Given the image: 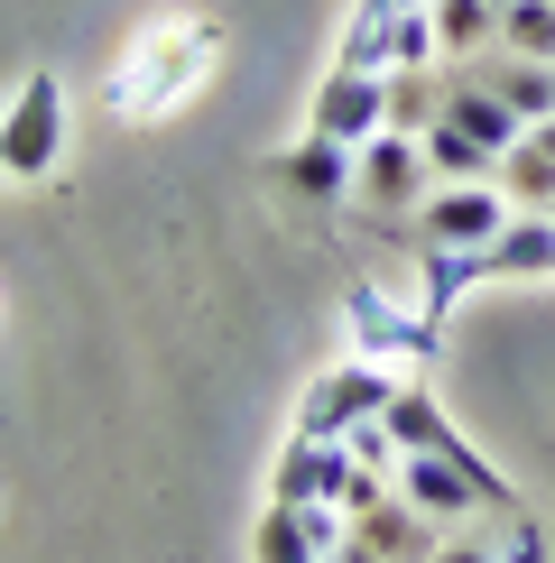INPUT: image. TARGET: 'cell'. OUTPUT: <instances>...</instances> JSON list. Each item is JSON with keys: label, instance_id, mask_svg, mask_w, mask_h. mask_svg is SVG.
<instances>
[{"label": "cell", "instance_id": "cell-1", "mask_svg": "<svg viewBox=\"0 0 555 563\" xmlns=\"http://www.w3.org/2000/svg\"><path fill=\"white\" fill-rule=\"evenodd\" d=\"M214 65H222V29H214V19H176V29L139 37L130 56L111 65L102 111H111V121H167L176 102H195V92H204Z\"/></svg>", "mask_w": 555, "mask_h": 563}, {"label": "cell", "instance_id": "cell-2", "mask_svg": "<svg viewBox=\"0 0 555 563\" xmlns=\"http://www.w3.org/2000/svg\"><path fill=\"white\" fill-rule=\"evenodd\" d=\"M65 167V84L46 75H19V92H10V111H0V176H56Z\"/></svg>", "mask_w": 555, "mask_h": 563}, {"label": "cell", "instance_id": "cell-3", "mask_svg": "<svg viewBox=\"0 0 555 563\" xmlns=\"http://www.w3.org/2000/svg\"><path fill=\"white\" fill-rule=\"evenodd\" d=\"M342 342H352L361 361H435L445 323H435L426 305H389L380 287H342Z\"/></svg>", "mask_w": 555, "mask_h": 563}, {"label": "cell", "instance_id": "cell-4", "mask_svg": "<svg viewBox=\"0 0 555 563\" xmlns=\"http://www.w3.org/2000/svg\"><path fill=\"white\" fill-rule=\"evenodd\" d=\"M389 397H399V379H389V361H342V369H324V379L296 397V434H315V443H342L361 426V416H380Z\"/></svg>", "mask_w": 555, "mask_h": 563}, {"label": "cell", "instance_id": "cell-5", "mask_svg": "<svg viewBox=\"0 0 555 563\" xmlns=\"http://www.w3.org/2000/svg\"><path fill=\"white\" fill-rule=\"evenodd\" d=\"M426 195H435V167H426V139H416V130H380V139H361L352 203H370V213H416Z\"/></svg>", "mask_w": 555, "mask_h": 563}, {"label": "cell", "instance_id": "cell-6", "mask_svg": "<svg viewBox=\"0 0 555 563\" xmlns=\"http://www.w3.org/2000/svg\"><path fill=\"white\" fill-rule=\"evenodd\" d=\"M306 130L342 139V148L380 139L389 130V75H352V65H334V75L315 84V102H306Z\"/></svg>", "mask_w": 555, "mask_h": 563}, {"label": "cell", "instance_id": "cell-7", "mask_svg": "<svg viewBox=\"0 0 555 563\" xmlns=\"http://www.w3.org/2000/svg\"><path fill=\"white\" fill-rule=\"evenodd\" d=\"M519 213V203L500 195V185H435L426 203H416V231L445 250H491V231Z\"/></svg>", "mask_w": 555, "mask_h": 563}, {"label": "cell", "instance_id": "cell-8", "mask_svg": "<svg viewBox=\"0 0 555 563\" xmlns=\"http://www.w3.org/2000/svg\"><path fill=\"white\" fill-rule=\"evenodd\" d=\"M352 176H361V148H342L324 130H306L296 148L269 157V185H287L296 203H352Z\"/></svg>", "mask_w": 555, "mask_h": 563}, {"label": "cell", "instance_id": "cell-9", "mask_svg": "<svg viewBox=\"0 0 555 563\" xmlns=\"http://www.w3.org/2000/svg\"><path fill=\"white\" fill-rule=\"evenodd\" d=\"M389 481H399V499L426 508L435 527H472L481 518V489L463 481V462H445V453H399V472H389Z\"/></svg>", "mask_w": 555, "mask_h": 563}, {"label": "cell", "instance_id": "cell-10", "mask_svg": "<svg viewBox=\"0 0 555 563\" xmlns=\"http://www.w3.org/2000/svg\"><path fill=\"white\" fill-rule=\"evenodd\" d=\"M342 481H352V443H315V434H287V453H278L269 472V499H342Z\"/></svg>", "mask_w": 555, "mask_h": 563}, {"label": "cell", "instance_id": "cell-11", "mask_svg": "<svg viewBox=\"0 0 555 563\" xmlns=\"http://www.w3.org/2000/svg\"><path fill=\"white\" fill-rule=\"evenodd\" d=\"M435 111H445V121H463V130H472L481 139V148H519V139H527V121H519V111H509L500 102V92L491 84H481V75H445V92H435Z\"/></svg>", "mask_w": 555, "mask_h": 563}, {"label": "cell", "instance_id": "cell-12", "mask_svg": "<svg viewBox=\"0 0 555 563\" xmlns=\"http://www.w3.org/2000/svg\"><path fill=\"white\" fill-rule=\"evenodd\" d=\"M481 277H491V260H481V250H445V241H426V250H416V305H426L435 323H445L454 305L481 287Z\"/></svg>", "mask_w": 555, "mask_h": 563}, {"label": "cell", "instance_id": "cell-13", "mask_svg": "<svg viewBox=\"0 0 555 563\" xmlns=\"http://www.w3.org/2000/svg\"><path fill=\"white\" fill-rule=\"evenodd\" d=\"M481 260H491V277H555V213H509Z\"/></svg>", "mask_w": 555, "mask_h": 563}, {"label": "cell", "instance_id": "cell-14", "mask_svg": "<svg viewBox=\"0 0 555 563\" xmlns=\"http://www.w3.org/2000/svg\"><path fill=\"white\" fill-rule=\"evenodd\" d=\"M416 139H426L435 185H491V176H500V148H481V139L463 130V121H445V111H435V121L416 130Z\"/></svg>", "mask_w": 555, "mask_h": 563}, {"label": "cell", "instance_id": "cell-15", "mask_svg": "<svg viewBox=\"0 0 555 563\" xmlns=\"http://www.w3.org/2000/svg\"><path fill=\"white\" fill-rule=\"evenodd\" d=\"M481 84H491V92H500L509 111H519L527 130H537L546 111H555V65H537V56H509V46H491V65H481Z\"/></svg>", "mask_w": 555, "mask_h": 563}, {"label": "cell", "instance_id": "cell-16", "mask_svg": "<svg viewBox=\"0 0 555 563\" xmlns=\"http://www.w3.org/2000/svg\"><path fill=\"white\" fill-rule=\"evenodd\" d=\"M491 185H500L509 203H519V213H555V148H546L537 130H527L519 148L500 157V176H491Z\"/></svg>", "mask_w": 555, "mask_h": 563}, {"label": "cell", "instance_id": "cell-17", "mask_svg": "<svg viewBox=\"0 0 555 563\" xmlns=\"http://www.w3.org/2000/svg\"><path fill=\"white\" fill-rule=\"evenodd\" d=\"M389 29H399V0H361V10L342 19L334 65H352V75H389Z\"/></svg>", "mask_w": 555, "mask_h": 563}, {"label": "cell", "instance_id": "cell-18", "mask_svg": "<svg viewBox=\"0 0 555 563\" xmlns=\"http://www.w3.org/2000/svg\"><path fill=\"white\" fill-rule=\"evenodd\" d=\"M426 10H435L445 56H491L500 46V0H426Z\"/></svg>", "mask_w": 555, "mask_h": 563}, {"label": "cell", "instance_id": "cell-19", "mask_svg": "<svg viewBox=\"0 0 555 563\" xmlns=\"http://www.w3.org/2000/svg\"><path fill=\"white\" fill-rule=\"evenodd\" d=\"M435 65H445L435 10H399V29H389V75H435Z\"/></svg>", "mask_w": 555, "mask_h": 563}, {"label": "cell", "instance_id": "cell-20", "mask_svg": "<svg viewBox=\"0 0 555 563\" xmlns=\"http://www.w3.org/2000/svg\"><path fill=\"white\" fill-rule=\"evenodd\" d=\"M500 46H509V56L555 65V0H509V10H500Z\"/></svg>", "mask_w": 555, "mask_h": 563}, {"label": "cell", "instance_id": "cell-21", "mask_svg": "<svg viewBox=\"0 0 555 563\" xmlns=\"http://www.w3.org/2000/svg\"><path fill=\"white\" fill-rule=\"evenodd\" d=\"M250 554H260V563H315L324 545L306 536V518H296L287 499H269V518H260V536H250Z\"/></svg>", "mask_w": 555, "mask_h": 563}, {"label": "cell", "instance_id": "cell-22", "mask_svg": "<svg viewBox=\"0 0 555 563\" xmlns=\"http://www.w3.org/2000/svg\"><path fill=\"white\" fill-rule=\"evenodd\" d=\"M435 121V75H389V130H426Z\"/></svg>", "mask_w": 555, "mask_h": 563}, {"label": "cell", "instance_id": "cell-23", "mask_svg": "<svg viewBox=\"0 0 555 563\" xmlns=\"http://www.w3.org/2000/svg\"><path fill=\"white\" fill-rule=\"evenodd\" d=\"M342 443H352V462H370V472H399V434H389V416H361Z\"/></svg>", "mask_w": 555, "mask_h": 563}, {"label": "cell", "instance_id": "cell-24", "mask_svg": "<svg viewBox=\"0 0 555 563\" xmlns=\"http://www.w3.org/2000/svg\"><path fill=\"white\" fill-rule=\"evenodd\" d=\"M500 563H546V527L527 518V508H519V518H500Z\"/></svg>", "mask_w": 555, "mask_h": 563}, {"label": "cell", "instance_id": "cell-25", "mask_svg": "<svg viewBox=\"0 0 555 563\" xmlns=\"http://www.w3.org/2000/svg\"><path fill=\"white\" fill-rule=\"evenodd\" d=\"M426 563H500V545H491V536H472V527H445V545H435Z\"/></svg>", "mask_w": 555, "mask_h": 563}, {"label": "cell", "instance_id": "cell-26", "mask_svg": "<svg viewBox=\"0 0 555 563\" xmlns=\"http://www.w3.org/2000/svg\"><path fill=\"white\" fill-rule=\"evenodd\" d=\"M537 139H546V148H555V111H546V121H537Z\"/></svg>", "mask_w": 555, "mask_h": 563}, {"label": "cell", "instance_id": "cell-27", "mask_svg": "<svg viewBox=\"0 0 555 563\" xmlns=\"http://www.w3.org/2000/svg\"><path fill=\"white\" fill-rule=\"evenodd\" d=\"M399 10H426V0H399Z\"/></svg>", "mask_w": 555, "mask_h": 563}]
</instances>
